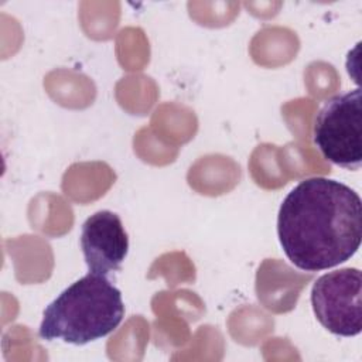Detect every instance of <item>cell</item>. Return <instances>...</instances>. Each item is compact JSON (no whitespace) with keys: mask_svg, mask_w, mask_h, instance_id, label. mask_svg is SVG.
Here are the masks:
<instances>
[{"mask_svg":"<svg viewBox=\"0 0 362 362\" xmlns=\"http://www.w3.org/2000/svg\"><path fill=\"white\" fill-rule=\"evenodd\" d=\"M277 235L296 267L305 272L335 267L349 260L361 246V197L337 180L305 178L283 199Z\"/></svg>","mask_w":362,"mask_h":362,"instance_id":"obj_1","label":"cell"},{"mask_svg":"<svg viewBox=\"0 0 362 362\" xmlns=\"http://www.w3.org/2000/svg\"><path fill=\"white\" fill-rule=\"evenodd\" d=\"M361 89L337 93L325 100L314 117L313 141L322 157L345 170L362 164Z\"/></svg>","mask_w":362,"mask_h":362,"instance_id":"obj_3","label":"cell"},{"mask_svg":"<svg viewBox=\"0 0 362 362\" xmlns=\"http://www.w3.org/2000/svg\"><path fill=\"white\" fill-rule=\"evenodd\" d=\"M81 249L89 272L107 276L117 272L129 252V238L117 214L103 209L82 225Z\"/></svg>","mask_w":362,"mask_h":362,"instance_id":"obj_5","label":"cell"},{"mask_svg":"<svg viewBox=\"0 0 362 362\" xmlns=\"http://www.w3.org/2000/svg\"><path fill=\"white\" fill-rule=\"evenodd\" d=\"M311 305L320 324L339 337L362 331V273L344 267L320 276L311 288Z\"/></svg>","mask_w":362,"mask_h":362,"instance_id":"obj_4","label":"cell"},{"mask_svg":"<svg viewBox=\"0 0 362 362\" xmlns=\"http://www.w3.org/2000/svg\"><path fill=\"white\" fill-rule=\"evenodd\" d=\"M123 317L120 290L107 276L89 272L47 305L38 335L45 341L85 345L113 332Z\"/></svg>","mask_w":362,"mask_h":362,"instance_id":"obj_2","label":"cell"}]
</instances>
